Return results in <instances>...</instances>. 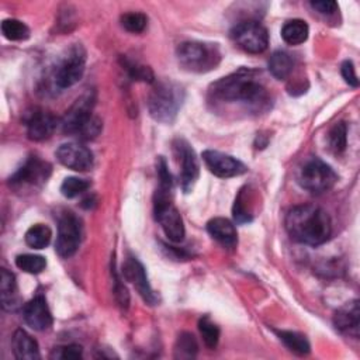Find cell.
Masks as SVG:
<instances>
[{
	"label": "cell",
	"instance_id": "13",
	"mask_svg": "<svg viewBox=\"0 0 360 360\" xmlns=\"http://www.w3.org/2000/svg\"><path fill=\"white\" fill-rule=\"evenodd\" d=\"M122 274H124V278L136 288L138 294L143 298L145 302L150 305H155L158 302V297L148 281L146 270L136 257L128 256L125 259L122 264Z\"/></svg>",
	"mask_w": 360,
	"mask_h": 360
},
{
	"label": "cell",
	"instance_id": "3",
	"mask_svg": "<svg viewBox=\"0 0 360 360\" xmlns=\"http://www.w3.org/2000/svg\"><path fill=\"white\" fill-rule=\"evenodd\" d=\"M184 101V90L172 80H160L148 96V110L150 117L162 124H170Z\"/></svg>",
	"mask_w": 360,
	"mask_h": 360
},
{
	"label": "cell",
	"instance_id": "30",
	"mask_svg": "<svg viewBox=\"0 0 360 360\" xmlns=\"http://www.w3.org/2000/svg\"><path fill=\"white\" fill-rule=\"evenodd\" d=\"M148 24V17L143 13L139 11H129L121 15V25L134 34L142 32L146 28Z\"/></svg>",
	"mask_w": 360,
	"mask_h": 360
},
{
	"label": "cell",
	"instance_id": "12",
	"mask_svg": "<svg viewBox=\"0 0 360 360\" xmlns=\"http://www.w3.org/2000/svg\"><path fill=\"white\" fill-rule=\"evenodd\" d=\"M202 160L212 174L221 179H229L243 174L248 167L236 158L222 153L219 150L207 149L202 152Z\"/></svg>",
	"mask_w": 360,
	"mask_h": 360
},
{
	"label": "cell",
	"instance_id": "6",
	"mask_svg": "<svg viewBox=\"0 0 360 360\" xmlns=\"http://www.w3.org/2000/svg\"><path fill=\"white\" fill-rule=\"evenodd\" d=\"M338 180L335 170L319 158L308 159L300 169L298 183L302 188L314 194H321L330 190Z\"/></svg>",
	"mask_w": 360,
	"mask_h": 360
},
{
	"label": "cell",
	"instance_id": "17",
	"mask_svg": "<svg viewBox=\"0 0 360 360\" xmlns=\"http://www.w3.org/2000/svg\"><path fill=\"white\" fill-rule=\"evenodd\" d=\"M56 125L58 121L51 112L38 110L27 120V135L32 141H44L53 134Z\"/></svg>",
	"mask_w": 360,
	"mask_h": 360
},
{
	"label": "cell",
	"instance_id": "1",
	"mask_svg": "<svg viewBox=\"0 0 360 360\" xmlns=\"http://www.w3.org/2000/svg\"><path fill=\"white\" fill-rule=\"evenodd\" d=\"M257 72L239 68L236 72L219 79L211 86L210 94L215 101L242 103L253 112L266 111L270 107V94L256 80Z\"/></svg>",
	"mask_w": 360,
	"mask_h": 360
},
{
	"label": "cell",
	"instance_id": "33",
	"mask_svg": "<svg viewBox=\"0 0 360 360\" xmlns=\"http://www.w3.org/2000/svg\"><path fill=\"white\" fill-rule=\"evenodd\" d=\"M233 218L238 224H246L253 219V214L250 208L246 207L245 204V197H243V190L239 191L235 204H233Z\"/></svg>",
	"mask_w": 360,
	"mask_h": 360
},
{
	"label": "cell",
	"instance_id": "39",
	"mask_svg": "<svg viewBox=\"0 0 360 360\" xmlns=\"http://www.w3.org/2000/svg\"><path fill=\"white\" fill-rule=\"evenodd\" d=\"M115 287H114V294H115V300L118 302L120 307L122 308H128V304H129V294L125 288V285L121 283V280L117 277L115 274Z\"/></svg>",
	"mask_w": 360,
	"mask_h": 360
},
{
	"label": "cell",
	"instance_id": "8",
	"mask_svg": "<svg viewBox=\"0 0 360 360\" xmlns=\"http://www.w3.org/2000/svg\"><path fill=\"white\" fill-rule=\"evenodd\" d=\"M231 37L248 53H262L269 45L267 30L257 21L246 20L238 22L232 28Z\"/></svg>",
	"mask_w": 360,
	"mask_h": 360
},
{
	"label": "cell",
	"instance_id": "32",
	"mask_svg": "<svg viewBox=\"0 0 360 360\" xmlns=\"http://www.w3.org/2000/svg\"><path fill=\"white\" fill-rule=\"evenodd\" d=\"M329 143H330V148L340 153L346 149V145H347V127L345 122H336L330 131H329Z\"/></svg>",
	"mask_w": 360,
	"mask_h": 360
},
{
	"label": "cell",
	"instance_id": "4",
	"mask_svg": "<svg viewBox=\"0 0 360 360\" xmlns=\"http://www.w3.org/2000/svg\"><path fill=\"white\" fill-rule=\"evenodd\" d=\"M176 55L183 69L197 73L214 69L221 59L217 45L198 41L181 42L176 49Z\"/></svg>",
	"mask_w": 360,
	"mask_h": 360
},
{
	"label": "cell",
	"instance_id": "31",
	"mask_svg": "<svg viewBox=\"0 0 360 360\" xmlns=\"http://www.w3.org/2000/svg\"><path fill=\"white\" fill-rule=\"evenodd\" d=\"M90 187V181L80 177H66L60 184V193L66 198L77 197Z\"/></svg>",
	"mask_w": 360,
	"mask_h": 360
},
{
	"label": "cell",
	"instance_id": "15",
	"mask_svg": "<svg viewBox=\"0 0 360 360\" xmlns=\"http://www.w3.org/2000/svg\"><path fill=\"white\" fill-rule=\"evenodd\" d=\"M51 174V166L31 156L11 177H10V184L13 186H37L44 181Z\"/></svg>",
	"mask_w": 360,
	"mask_h": 360
},
{
	"label": "cell",
	"instance_id": "2",
	"mask_svg": "<svg viewBox=\"0 0 360 360\" xmlns=\"http://www.w3.org/2000/svg\"><path fill=\"white\" fill-rule=\"evenodd\" d=\"M285 229L298 243L318 246L325 243L332 233L330 218L321 207L301 204L292 207L285 215Z\"/></svg>",
	"mask_w": 360,
	"mask_h": 360
},
{
	"label": "cell",
	"instance_id": "9",
	"mask_svg": "<svg viewBox=\"0 0 360 360\" xmlns=\"http://www.w3.org/2000/svg\"><path fill=\"white\" fill-rule=\"evenodd\" d=\"M82 240V226L79 219L72 214L66 212L60 217L58 225V236L55 242V250L60 257H70L79 249Z\"/></svg>",
	"mask_w": 360,
	"mask_h": 360
},
{
	"label": "cell",
	"instance_id": "22",
	"mask_svg": "<svg viewBox=\"0 0 360 360\" xmlns=\"http://www.w3.org/2000/svg\"><path fill=\"white\" fill-rule=\"evenodd\" d=\"M309 34L308 24L304 20L294 18L287 21L281 28V38L288 45H300L307 41Z\"/></svg>",
	"mask_w": 360,
	"mask_h": 360
},
{
	"label": "cell",
	"instance_id": "36",
	"mask_svg": "<svg viewBox=\"0 0 360 360\" xmlns=\"http://www.w3.org/2000/svg\"><path fill=\"white\" fill-rule=\"evenodd\" d=\"M129 75L134 80H141V82H148V83H153L155 82V76L153 72L150 70V68L143 66V65H131L128 68Z\"/></svg>",
	"mask_w": 360,
	"mask_h": 360
},
{
	"label": "cell",
	"instance_id": "40",
	"mask_svg": "<svg viewBox=\"0 0 360 360\" xmlns=\"http://www.w3.org/2000/svg\"><path fill=\"white\" fill-rule=\"evenodd\" d=\"M311 6L318 10L321 14H333L338 10V3L336 1H329V0H322V1H311Z\"/></svg>",
	"mask_w": 360,
	"mask_h": 360
},
{
	"label": "cell",
	"instance_id": "28",
	"mask_svg": "<svg viewBox=\"0 0 360 360\" xmlns=\"http://www.w3.org/2000/svg\"><path fill=\"white\" fill-rule=\"evenodd\" d=\"M15 266L25 271V273H30V274H38L41 273L42 270H45L46 267V260L44 256H39V255H30V253H25V255H18L15 257Z\"/></svg>",
	"mask_w": 360,
	"mask_h": 360
},
{
	"label": "cell",
	"instance_id": "37",
	"mask_svg": "<svg viewBox=\"0 0 360 360\" xmlns=\"http://www.w3.org/2000/svg\"><path fill=\"white\" fill-rule=\"evenodd\" d=\"M83 347L80 345H66L60 347H55L53 356L59 359H79L82 357Z\"/></svg>",
	"mask_w": 360,
	"mask_h": 360
},
{
	"label": "cell",
	"instance_id": "24",
	"mask_svg": "<svg viewBox=\"0 0 360 360\" xmlns=\"http://www.w3.org/2000/svg\"><path fill=\"white\" fill-rule=\"evenodd\" d=\"M276 335L278 336V339L294 353L304 356L308 354L311 350L309 342L307 340V338L298 332H292V330H274Z\"/></svg>",
	"mask_w": 360,
	"mask_h": 360
},
{
	"label": "cell",
	"instance_id": "26",
	"mask_svg": "<svg viewBox=\"0 0 360 360\" xmlns=\"http://www.w3.org/2000/svg\"><path fill=\"white\" fill-rule=\"evenodd\" d=\"M198 352V343L194 335L188 332H181L174 343V357L176 359H193Z\"/></svg>",
	"mask_w": 360,
	"mask_h": 360
},
{
	"label": "cell",
	"instance_id": "11",
	"mask_svg": "<svg viewBox=\"0 0 360 360\" xmlns=\"http://www.w3.org/2000/svg\"><path fill=\"white\" fill-rule=\"evenodd\" d=\"M176 155L180 160V184L184 193H190L198 179L200 174V165L198 159L195 156L194 149L191 145L183 139L179 138L173 143Z\"/></svg>",
	"mask_w": 360,
	"mask_h": 360
},
{
	"label": "cell",
	"instance_id": "23",
	"mask_svg": "<svg viewBox=\"0 0 360 360\" xmlns=\"http://www.w3.org/2000/svg\"><path fill=\"white\" fill-rule=\"evenodd\" d=\"M269 70L270 73L278 79V80H284L290 76V73L292 72V58L290 56V53L284 52V51H276L271 53L270 59H269Z\"/></svg>",
	"mask_w": 360,
	"mask_h": 360
},
{
	"label": "cell",
	"instance_id": "27",
	"mask_svg": "<svg viewBox=\"0 0 360 360\" xmlns=\"http://www.w3.org/2000/svg\"><path fill=\"white\" fill-rule=\"evenodd\" d=\"M1 32L10 41H25L30 37V28L15 18L3 20Z\"/></svg>",
	"mask_w": 360,
	"mask_h": 360
},
{
	"label": "cell",
	"instance_id": "38",
	"mask_svg": "<svg viewBox=\"0 0 360 360\" xmlns=\"http://www.w3.org/2000/svg\"><path fill=\"white\" fill-rule=\"evenodd\" d=\"M340 72H342V76L345 79V82L353 87H357L359 86V79H357V75H356V69H354V65L352 60H345L340 66Z\"/></svg>",
	"mask_w": 360,
	"mask_h": 360
},
{
	"label": "cell",
	"instance_id": "25",
	"mask_svg": "<svg viewBox=\"0 0 360 360\" xmlns=\"http://www.w3.org/2000/svg\"><path fill=\"white\" fill-rule=\"evenodd\" d=\"M52 232L44 224H35L25 232V243L32 249H44L51 242Z\"/></svg>",
	"mask_w": 360,
	"mask_h": 360
},
{
	"label": "cell",
	"instance_id": "21",
	"mask_svg": "<svg viewBox=\"0 0 360 360\" xmlns=\"http://www.w3.org/2000/svg\"><path fill=\"white\" fill-rule=\"evenodd\" d=\"M0 295H1V307L6 311H17L21 305L17 281L13 273L7 269H1L0 271Z\"/></svg>",
	"mask_w": 360,
	"mask_h": 360
},
{
	"label": "cell",
	"instance_id": "5",
	"mask_svg": "<svg viewBox=\"0 0 360 360\" xmlns=\"http://www.w3.org/2000/svg\"><path fill=\"white\" fill-rule=\"evenodd\" d=\"M153 212L169 240L177 243L184 239L186 231L183 218L170 200V190L158 187L153 200Z\"/></svg>",
	"mask_w": 360,
	"mask_h": 360
},
{
	"label": "cell",
	"instance_id": "18",
	"mask_svg": "<svg viewBox=\"0 0 360 360\" xmlns=\"http://www.w3.org/2000/svg\"><path fill=\"white\" fill-rule=\"evenodd\" d=\"M359 323H360V308L359 301L353 300L343 307H340L333 315V325L338 330L359 336Z\"/></svg>",
	"mask_w": 360,
	"mask_h": 360
},
{
	"label": "cell",
	"instance_id": "20",
	"mask_svg": "<svg viewBox=\"0 0 360 360\" xmlns=\"http://www.w3.org/2000/svg\"><path fill=\"white\" fill-rule=\"evenodd\" d=\"M13 353L20 360L39 359V347L37 340L24 329H17L11 338Z\"/></svg>",
	"mask_w": 360,
	"mask_h": 360
},
{
	"label": "cell",
	"instance_id": "19",
	"mask_svg": "<svg viewBox=\"0 0 360 360\" xmlns=\"http://www.w3.org/2000/svg\"><path fill=\"white\" fill-rule=\"evenodd\" d=\"M208 233L226 248H233L238 243V233L235 225L222 217H217L208 221L207 224Z\"/></svg>",
	"mask_w": 360,
	"mask_h": 360
},
{
	"label": "cell",
	"instance_id": "14",
	"mask_svg": "<svg viewBox=\"0 0 360 360\" xmlns=\"http://www.w3.org/2000/svg\"><path fill=\"white\" fill-rule=\"evenodd\" d=\"M56 158L59 163H62L65 167L76 172H86L90 170L93 166L91 150L84 145L76 142L60 145L56 150Z\"/></svg>",
	"mask_w": 360,
	"mask_h": 360
},
{
	"label": "cell",
	"instance_id": "16",
	"mask_svg": "<svg viewBox=\"0 0 360 360\" xmlns=\"http://www.w3.org/2000/svg\"><path fill=\"white\" fill-rule=\"evenodd\" d=\"M22 316L25 323L35 330H45L51 328L53 322L46 300L42 295L34 297L24 305Z\"/></svg>",
	"mask_w": 360,
	"mask_h": 360
},
{
	"label": "cell",
	"instance_id": "29",
	"mask_svg": "<svg viewBox=\"0 0 360 360\" xmlns=\"http://www.w3.org/2000/svg\"><path fill=\"white\" fill-rule=\"evenodd\" d=\"M198 329L205 346L214 349L219 340V328L210 319V316H202L198 322Z\"/></svg>",
	"mask_w": 360,
	"mask_h": 360
},
{
	"label": "cell",
	"instance_id": "34",
	"mask_svg": "<svg viewBox=\"0 0 360 360\" xmlns=\"http://www.w3.org/2000/svg\"><path fill=\"white\" fill-rule=\"evenodd\" d=\"M103 129V122L96 115H91L86 122L84 125L80 128V131L77 132V135L82 138V139H86V141H90V139H94Z\"/></svg>",
	"mask_w": 360,
	"mask_h": 360
},
{
	"label": "cell",
	"instance_id": "10",
	"mask_svg": "<svg viewBox=\"0 0 360 360\" xmlns=\"http://www.w3.org/2000/svg\"><path fill=\"white\" fill-rule=\"evenodd\" d=\"M96 101V94L93 90H86L82 96H79L70 108L63 115L60 125L65 134L77 135L84 122L93 115V107Z\"/></svg>",
	"mask_w": 360,
	"mask_h": 360
},
{
	"label": "cell",
	"instance_id": "35",
	"mask_svg": "<svg viewBox=\"0 0 360 360\" xmlns=\"http://www.w3.org/2000/svg\"><path fill=\"white\" fill-rule=\"evenodd\" d=\"M156 172H158V177H159V188L163 190H172L173 186V180H172V174L167 169V163L163 159V156L158 158L156 162Z\"/></svg>",
	"mask_w": 360,
	"mask_h": 360
},
{
	"label": "cell",
	"instance_id": "7",
	"mask_svg": "<svg viewBox=\"0 0 360 360\" xmlns=\"http://www.w3.org/2000/svg\"><path fill=\"white\" fill-rule=\"evenodd\" d=\"M86 52L80 45L69 49V52L59 60L53 72V83L58 89H68L76 84L84 73Z\"/></svg>",
	"mask_w": 360,
	"mask_h": 360
}]
</instances>
